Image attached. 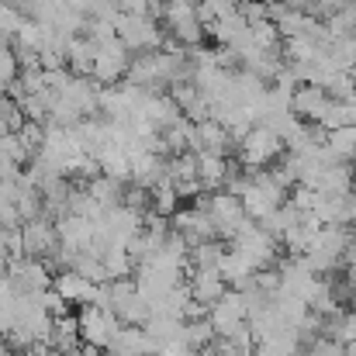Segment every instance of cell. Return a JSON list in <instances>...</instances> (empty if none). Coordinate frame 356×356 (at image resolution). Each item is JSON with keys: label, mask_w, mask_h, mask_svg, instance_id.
<instances>
[{"label": "cell", "mask_w": 356, "mask_h": 356, "mask_svg": "<svg viewBox=\"0 0 356 356\" xmlns=\"http://www.w3.org/2000/svg\"><path fill=\"white\" fill-rule=\"evenodd\" d=\"M208 322L218 339H232L236 332L249 329V301L242 291H229L215 308H208Z\"/></svg>", "instance_id": "cell-5"}, {"label": "cell", "mask_w": 356, "mask_h": 356, "mask_svg": "<svg viewBox=\"0 0 356 356\" xmlns=\"http://www.w3.org/2000/svg\"><path fill=\"white\" fill-rule=\"evenodd\" d=\"M163 17L170 24V35L184 45L194 49L204 35V24L197 17V0H180V3H163Z\"/></svg>", "instance_id": "cell-7"}, {"label": "cell", "mask_w": 356, "mask_h": 356, "mask_svg": "<svg viewBox=\"0 0 356 356\" xmlns=\"http://www.w3.org/2000/svg\"><path fill=\"white\" fill-rule=\"evenodd\" d=\"M56 229H59V245L70 249V252H87V249L101 245V242H97V222H94V218L66 215V218H59Z\"/></svg>", "instance_id": "cell-12"}, {"label": "cell", "mask_w": 356, "mask_h": 356, "mask_svg": "<svg viewBox=\"0 0 356 356\" xmlns=\"http://www.w3.org/2000/svg\"><path fill=\"white\" fill-rule=\"evenodd\" d=\"M187 287H191V298H194L201 308H215V305L229 294V284H225V277L218 273V266H208V270H191Z\"/></svg>", "instance_id": "cell-13"}, {"label": "cell", "mask_w": 356, "mask_h": 356, "mask_svg": "<svg viewBox=\"0 0 356 356\" xmlns=\"http://www.w3.org/2000/svg\"><path fill=\"white\" fill-rule=\"evenodd\" d=\"M59 294H63V301L66 305H94L97 301V287L101 284H94V280H87V277H80L76 270H66V273H59L56 277V284H52Z\"/></svg>", "instance_id": "cell-16"}, {"label": "cell", "mask_w": 356, "mask_h": 356, "mask_svg": "<svg viewBox=\"0 0 356 356\" xmlns=\"http://www.w3.org/2000/svg\"><path fill=\"white\" fill-rule=\"evenodd\" d=\"M17 356H59L52 346H45V343H38V346H31V350H24V353H17Z\"/></svg>", "instance_id": "cell-22"}, {"label": "cell", "mask_w": 356, "mask_h": 356, "mask_svg": "<svg viewBox=\"0 0 356 356\" xmlns=\"http://www.w3.org/2000/svg\"><path fill=\"white\" fill-rule=\"evenodd\" d=\"M118 38L128 52H138V56L159 52V49L166 45V35H163V28L152 21V14H121Z\"/></svg>", "instance_id": "cell-4"}, {"label": "cell", "mask_w": 356, "mask_h": 356, "mask_svg": "<svg viewBox=\"0 0 356 356\" xmlns=\"http://www.w3.org/2000/svg\"><path fill=\"white\" fill-rule=\"evenodd\" d=\"M94 59H97V45L87 35H73L66 45V66L73 76H94Z\"/></svg>", "instance_id": "cell-17"}, {"label": "cell", "mask_w": 356, "mask_h": 356, "mask_svg": "<svg viewBox=\"0 0 356 356\" xmlns=\"http://www.w3.org/2000/svg\"><path fill=\"white\" fill-rule=\"evenodd\" d=\"M101 259H104L108 280H128V273L135 270V259L128 256V249H124V245H108Z\"/></svg>", "instance_id": "cell-20"}, {"label": "cell", "mask_w": 356, "mask_h": 356, "mask_svg": "<svg viewBox=\"0 0 356 356\" xmlns=\"http://www.w3.org/2000/svg\"><path fill=\"white\" fill-rule=\"evenodd\" d=\"M121 14H149L152 10V0H115Z\"/></svg>", "instance_id": "cell-21"}, {"label": "cell", "mask_w": 356, "mask_h": 356, "mask_svg": "<svg viewBox=\"0 0 356 356\" xmlns=\"http://www.w3.org/2000/svg\"><path fill=\"white\" fill-rule=\"evenodd\" d=\"M284 138L273 131V128H266V124H256L242 142H238V163L245 166V170H270V163H277L280 156H284Z\"/></svg>", "instance_id": "cell-3"}, {"label": "cell", "mask_w": 356, "mask_h": 356, "mask_svg": "<svg viewBox=\"0 0 356 356\" xmlns=\"http://www.w3.org/2000/svg\"><path fill=\"white\" fill-rule=\"evenodd\" d=\"M263 3H270V0H263Z\"/></svg>", "instance_id": "cell-23"}, {"label": "cell", "mask_w": 356, "mask_h": 356, "mask_svg": "<svg viewBox=\"0 0 356 356\" xmlns=\"http://www.w3.org/2000/svg\"><path fill=\"white\" fill-rule=\"evenodd\" d=\"M76 322H80V339H83V346H90V350H97V353H101V350L108 353V346L118 339V332L124 329L115 312L97 308V305H83V308L76 312Z\"/></svg>", "instance_id": "cell-2"}, {"label": "cell", "mask_w": 356, "mask_h": 356, "mask_svg": "<svg viewBox=\"0 0 356 356\" xmlns=\"http://www.w3.org/2000/svg\"><path fill=\"white\" fill-rule=\"evenodd\" d=\"M170 229H173L177 236L187 238V245H191V249H194V245H201V242H215V238H218L215 225H211V218H208V211H204L201 204L180 208V211L170 218Z\"/></svg>", "instance_id": "cell-10"}, {"label": "cell", "mask_w": 356, "mask_h": 356, "mask_svg": "<svg viewBox=\"0 0 356 356\" xmlns=\"http://www.w3.org/2000/svg\"><path fill=\"white\" fill-rule=\"evenodd\" d=\"M128 66H131V52L121 45V38H111L104 45H97V59H94V83L101 87H111L118 83L121 76H128Z\"/></svg>", "instance_id": "cell-9"}, {"label": "cell", "mask_w": 356, "mask_h": 356, "mask_svg": "<svg viewBox=\"0 0 356 356\" xmlns=\"http://www.w3.org/2000/svg\"><path fill=\"white\" fill-rule=\"evenodd\" d=\"M149 194H152V215L173 218V215L180 211V194H177V187H173L170 180H159Z\"/></svg>", "instance_id": "cell-19"}, {"label": "cell", "mask_w": 356, "mask_h": 356, "mask_svg": "<svg viewBox=\"0 0 356 356\" xmlns=\"http://www.w3.org/2000/svg\"><path fill=\"white\" fill-rule=\"evenodd\" d=\"M194 204H201L204 211H208V218H211V225H215V232L218 238H232L252 222L249 215H245V208H242V201H238L236 194H229V191H218V194H208V197H197Z\"/></svg>", "instance_id": "cell-1"}, {"label": "cell", "mask_w": 356, "mask_h": 356, "mask_svg": "<svg viewBox=\"0 0 356 356\" xmlns=\"http://www.w3.org/2000/svg\"><path fill=\"white\" fill-rule=\"evenodd\" d=\"M7 277H10V284H14L17 294H45V291L56 284V277L49 273V266H45L42 259H31V256L10 259Z\"/></svg>", "instance_id": "cell-8"}, {"label": "cell", "mask_w": 356, "mask_h": 356, "mask_svg": "<svg viewBox=\"0 0 356 356\" xmlns=\"http://www.w3.org/2000/svg\"><path fill=\"white\" fill-rule=\"evenodd\" d=\"M329 104H332V97H329L322 87H308V83H301V87L294 90L291 111L305 121V124H308V121H312V124H322L325 111H329Z\"/></svg>", "instance_id": "cell-14"}, {"label": "cell", "mask_w": 356, "mask_h": 356, "mask_svg": "<svg viewBox=\"0 0 356 356\" xmlns=\"http://www.w3.org/2000/svg\"><path fill=\"white\" fill-rule=\"evenodd\" d=\"M21 249L31 259H49L59 249V229L49 218H35L21 225Z\"/></svg>", "instance_id": "cell-11"}, {"label": "cell", "mask_w": 356, "mask_h": 356, "mask_svg": "<svg viewBox=\"0 0 356 356\" xmlns=\"http://www.w3.org/2000/svg\"><path fill=\"white\" fill-rule=\"evenodd\" d=\"M277 238L270 236L259 222H249L236 238H232V249H236L238 256H245L249 263H252V270L259 273V270H266L270 263H273V256H277Z\"/></svg>", "instance_id": "cell-6"}, {"label": "cell", "mask_w": 356, "mask_h": 356, "mask_svg": "<svg viewBox=\"0 0 356 356\" xmlns=\"http://www.w3.org/2000/svg\"><path fill=\"white\" fill-rule=\"evenodd\" d=\"M325 149H329V159L332 163H343V166L356 163V128H336V131H329Z\"/></svg>", "instance_id": "cell-18"}, {"label": "cell", "mask_w": 356, "mask_h": 356, "mask_svg": "<svg viewBox=\"0 0 356 356\" xmlns=\"http://www.w3.org/2000/svg\"><path fill=\"white\" fill-rule=\"evenodd\" d=\"M232 163L229 156H211V152H197V177H201V187L208 194H218L225 191V184L232 180Z\"/></svg>", "instance_id": "cell-15"}]
</instances>
